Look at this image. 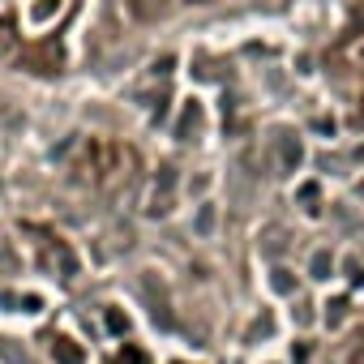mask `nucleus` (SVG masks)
Masks as SVG:
<instances>
[{
  "label": "nucleus",
  "instance_id": "nucleus-1",
  "mask_svg": "<svg viewBox=\"0 0 364 364\" xmlns=\"http://www.w3.org/2000/svg\"><path fill=\"white\" fill-rule=\"evenodd\" d=\"M56 360H60V364H82V351H77L69 338H56Z\"/></svg>",
  "mask_w": 364,
  "mask_h": 364
}]
</instances>
